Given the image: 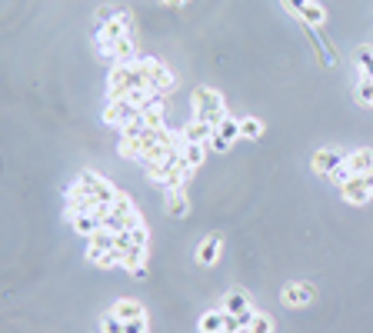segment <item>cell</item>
Returning a JSON list of instances; mask_svg holds the SVG:
<instances>
[{
  "label": "cell",
  "instance_id": "d6a6232c",
  "mask_svg": "<svg viewBox=\"0 0 373 333\" xmlns=\"http://www.w3.org/2000/svg\"><path fill=\"white\" fill-rule=\"evenodd\" d=\"M350 177H357V174H353V170H350V166H347V160H343V164H340V166H336V170H334V174H330V180H334L336 187H343V183H347Z\"/></svg>",
  "mask_w": 373,
  "mask_h": 333
},
{
  "label": "cell",
  "instance_id": "ac0fdd59",
  "mask_svg": "<svg viewBox=\"0 0 373 333\" xmlns=\"http://www.w3.org/2000/svg\"><path fill=\"white\" fill-rule=\"evenodd\" d=\"M70 223H74V230H77L84 240H87V237H93V233L103 227V220H100V217H93V214H80V217H77V220H70Z\"/></svg>",
  "mask_w": 373,
  "mask_h": 333
},
{
  "label": "cell",
  "instance_id": "5bb4252c",
  "mask_svg": "<svg viewBox=\"0 0 373 333\" xmlns=\"http://www.w3.org/2000/svg\"><path fill=\"white\" fill-rule=\"evenodd\" d=\"M214 133H217V127L207 124V120H190V124L183 127V137H187L190 143H207Z\"/></svg>",
  "mask_w": 373,
  "mask_h": 333
},
{
  "label": "cell",
  "instance_id": "8992f818",
  "mask_svg": "<svg viewBox=\"0 0 373 333\" xmlns=\"http://www.w3.org/2000/svg\"><path fill=\"white\" fill-rule=\"evenodd\" d=\"M223 313H237V317H244V323H250V317L257 310H254V300H250L247 290H230L223 296Z\"/></svg>",
  "mask_w": 373,
  "mask_h": 333
},
{
  "label": "cell",
  "instance_id": "d590c367",
  "mask_svg": "<svg viewBox=\"0 0 373 333\" xmlns=\"http://www.w3.org/2000/svg\"><path fill=\"white\" fill-rule=\"evenodd\" d=\"M164 4H181V0H164Z\"/></svg>",
  "mask_w": 373,
  "mask_h": 333
},
{
  "label": "cell",
  "instance_id": "f1b7e54d",
  "mask_svg": "<svg viewBox=\"0 0 373 333\" xmlns=\"http://www.w3.org/2000/svg\"><path fill=\"white\" fill-rule=\"evenodd\" d=\"M124 327H127V323L120 320V317H117L114 310H110V313H103V317H100V333H124Z\"/></svg>",
  "mask_w": 373,
  "mask_h": 333
},
{
  "label": "cell",
  "instance_id": "8fae6325",
  "mask_svg": "<svg viewBox=\"0 0 373 333\" xmlns=\"http://www.w3.org/2000/svg\"><path fill=\"white\" fill-rule=\"evenodd\" d=\"M147 240H150V233H147L143 223H137V227H130V230H124V233H117V247H120V250H130V247H147Z\"/></svg>",
  "mask_w": 373,
  "mask_h": 333
},
{
  "label": "cell",
  "instance_id": "836d02e7",
  "mask_svg": "<svg viewBox=\"0 0 373 333\" xmlns=\"http://www.w3.org/2000/svg\"><path fill=\"white\" fill-rule=\"evenodd\" d=\"M124 333H147V317H137V320H127Z\"/></svg>",
  "mask_w": 373,
  "mask_h": 333
},
{
  "label": "cell",
  "instance_id": "ba28073f",
  "mask_svg": "<svg viewBox=\"0 0 373 333\" xmlns=\"http://www.w3.org/2000/svg\"><path fill=\"white\" fill-rule=\"evenodd\" d=\"M110 214L114 217H120V220H127L130 227H137V223H143V217H140V210H137V204L130 200V193H117L114 197V204H110Z\"/></svg>",
  "mask_w": 373,
  "mask_h": 333
},
{
  "label": "cell",
  "instance_id": "7c38bea8",
  "mask_svg": "<svg viewBox=\"0 0 373 333\" xmlns=\"http://www.w3.org/2000/svg\"><path fill=\"white\" fill-rule=\"evenodd\" d=\"M140 114H143V120H147V127H150V130H164V127H167V107H164V97H157L150 107H143Z\"/></svg>",
  "mask_w": 373,
  "mask_h": 333
},
{
  "label": "cell",
  "instance_id": "4dcf8cb0",
  "mask_svg": "<svg viewBox=\"0 0 373 333\" xmlns=\"http://www.w3.org/2000/svg\"><path fill=\"white\" fill-rule=\"evenodd\" d=\"M247 323L244 317H237V313H223V333H240Z\"/></svg>",
  "mask_w": 373,
  "mask_h": 333
},
{
  "label": "cell",
  "instance_id": "30bf717a",
  "mask_svg": "<svg viewBox=\"0 0 373 333\" xmlns=\"http://www.w3.org/2000/svg\"><path fill=\"white\" fill-rule=\"evenodd\" d=\"M343 160H347V154H340V150H330V147H327V150H317V154H313V170L323 174V177H330Z\"/></svg>",
  "mask_w": 373,
  "mask_h": 333
},
{
  "label": "cell",
  "instance_id": "83f0119b",
  "mask_svg": "<svg viewBox=\"0 0 373 333\" xmlns=\"http://www.w3.org/2000/svg\"><path fill=\"white\" fill-rule=\"evenodd\" d=\"M143 130H150V127H147V120H143V114H140L137 120H130V124L120 127V141H133V137H140Z\"/></svg>",
  "mask_w": 373,
  "mask_h": 333
},
{
  "label": "cell",
  "instance_id": "ffe728a7",
  "mask_svg": "<svg viewBox=\"0 0 373 333\" xmlns=\"http://www.w3.org/2000/svg\"><path fill=\"white\" fill-rule=\"evenodd\" d=\"M87 247H97V250H114L117 247V233L110 227H100V230L87 237Z\"/></svg>",
  "mask_w": 373,
  "mask_h": 333
},
{
  "label": "cell",
  "instance_id": "e0dca14e",
  "mask_svg": "<svg viewBox=\"0 0 373 333\" xmlns=\"http://www.w3.org/2000/svg\"><path fill=\"white\" fill-rule=\"evenodd\" d=\"M167 214L170 217H187V214H190V193L187 190H170L167 193Z\"/></svg>",
  "mask_w": 373,
  "mask_h": 333
},
{
  "label": "cell",
  "instance_id": "484cf974",
  "mask_svg": "<svg viewBox=\"0 0 373 333\" xmlns=\"http://www.w3.org/2000/svg\"><path fill=\"white\" fill-rule=\"evenodd\" d=\"M247 330H250V333H273V317L257 310V313L250 317V323H247Z\"/></svg>",
  "mask_w": 373,
  "mask_h": 333
},
{
  "label": "cell",
  "instance_id": "d6986e66",
  "mask_svg": "<svg viewBox=\"0 0 373 333\" xmlns=\"http://www.w3.org/2000/svg\"><path fill=\"white\" fill-rule=\"evenodd\" d=\"M300 20L317 30V27H323V20H327V7H320V4H313V0H310L307 7L300 11Z\"/></svg>",
  "mask_w": 373,
  "mask_h": 333
},
{
  "label": "cell",
  "instance_id": "9a60e30c",
  "mask_svg": "<svg viewBox=\"0 0 373 333\" xmlns=\"http://www.w3.org/2000/svg\"><path fill=\"white\" fill-rule=\"evenodd\" d=\"M220 250H223V240H220L217 233H210L204 244H200V250H197V260H200L204 267H210V263H217L220 260Z\"/></svg>",
  "mask_w": 373,
  "mask_h": 333
},
{
  "label": "cell",
  "instance_id": "7a4b0ae2",
  "mask_svg": "<svg viewBox=\"0 0 373 333\" xmlns=\"http://www.w3.org/2000/svg\"><path fill=\"white\" fill-rule=\"evenodd\" d=\"M137 64L143 67L147 87L154 90L157 97H170V93L177 90V77L170 74V67L164 64V60H157V57H137Z\"/></svg>",
  "mask_w": 373,
  "mask_h": 333
},
{
  "label": "cell",
  "instance_id": "4316f807",
  "mask_svg": "<svg viewBox=\"0 0 373 333\" xmlns=\"http://www.w3.org/2000/svg\"><path fill=\"white\" fill-rule=\"evenodd\" d=\"M204 157H207V143H187V147H183V160H187L193 170L204 164Z\"/></svg>",
  "mask_w": 373,
  "mask_h": 333
},
{
  "label": "cell",
  "instance_id": "6da1fadb",
  "mask_svg": "<svg viewBox=\"0 0 373 333\" xmlns=\"http://www.w3.org/2000/svg\"><path fill=\"white\" fill-rule=\"evenodd\" d=\"M223 117H227V110H223V97H220L217 90L214 87L193 90V120H207V124L220 127Z\"/></svg>",
  "mask_w": 373,
  "mask_h": 333
},
{
  "label": "cell",
  "instance_id": "d4e9b609",
  "mask_svg": "<svg viewBox=\"0 0 373 333\" xmlns=\"http://www.w3.org/2000/svg\"><path fill=\"white\" fill-rule=\"evenodd\" d=\"M357 67H360V77L373 80V44H367V47L357 51Z\"/></svg>",
  "mask_w": 373,
  "mask_h": 333
},
{
  "label": "cell",
  "instance_id": "e575fe53",
  "mask_svg": "<svg viewBox=\"0 0 373 333\" xmlns=\"http://www.w3.org/2000/svg\"><path fill=\"white\" fill-rule=\"evenodd\" d=\"M307 4H310V0H283V7H287L290 13H296V17H300V11H303Z\"/></svg>",
  "mask_w": 373,
  "mask_h": 333
},
{
  "label": "cell",
  "instance_id": "7402d4cb",
  "mask_svg": "<svg viewBox=\"0 0 373 333\" xmlns=\"http://www.w3.org/2000/svg\"><path fill=\"white\" fill-rule=\"evenodd\" d=\"M200 333H223V310H210L200 317Z\"/></svg>",
  "mask_w": 373,
  "mask_h": 333
},
{
  "label": "cell",
  "instance_id": "1f68e13d",
  "mask_svg": "<svg viewBox=\"0 0 373 333\" xmlns=\"http://www.w3.org/2000/svg\"><path fill=\"white\" fill-rule=\"evenodd\" d=\"M233 147V141H227V137H220V133H214L210 141H207V150H217V154H227Z\"/></svg>",
  "mask_w": 373,
  "mask_h": 333
},
{
  "label": "cell",
  "instance_id": "5b68a950",
  "mask_svg": "<svg viewBox=\"0 0 373 333\" xmlns=\"http://www.w3.org/2000/svg\"><path fill=\"white\" fill-rule=\"evenodd\" d=\"M140 117V110L133 107L130 100H107V110H103V124H110V127H124V124H130V120H137Z\"/></svg>",
  "mask_w": 373,
  "mask_h": 333
},
{
  "label": "cell",
  "instance_id": "603a6c76",
  "mask_svg": "<svg viewBox=\"0 0 373 333\" xmlns=\"http://www.w3.org/2000/svg\"><path fill=\"white\" fill-rule=\"evenodd\" d=\"M120 17H127V11L124 7H117V4H103V7H97V24H114V20H120Z\"/></svg>",
  "mask_w": 373,
  "mask_h": 333
},
{
  "label": "cell",
  "instance_id": "4fadbf2b",
  "mask_svg": "<svg viewBox=\"0 0 373 333\" xmlns=\"http://www.w3.org/2000/svg\"><path fill=\"white\" fill-rule=\"evenodd\" d=\"M110 310H114V313L124 323H127V320H137V317H147V313H143V303H140V300H133V296H120V300H117Z\"/></svg>",
  "mask_w": 373,
  "mask_h": 333
},
{
  "label": "cell",
  "instance_id": "44dd1931",
  "mask_svg": "<svg viewBox=\"0 0 373 333\" xmlns=\"http://www.w3.org/2000/svg\"><path fill=\"white\" fill-rule=\"evenodd\" d=\"M240 137L244 141H260L263 137V124H260L257 117H244L240 120Z\"/></svg>",
  "mask_w": 373,
  "mask_h": 333
},
{
  "label": "cell",
  "instance_id": "f546056e",
  "mask_svg": "<svg viewBox=\"0 0 373 333\" xmlns=\"http://www.w3.org/2000/svg\"><path fill=\"white\" fill-rule=\"evenodd\" d=\"M220 137H227V141H237L240 137V120H233V117H223L220 120V127H217Z\"/></svg>",
  "mask_w": 373,
  "mask_h": 333
},
{
  "label": "cell",
  "instance_id": "52a82bcc",
  "mask_svg": "<svg viewBox=\"0 0 373 333\" xmlns=\"http://www.w3.org/2000/svg\"><path fill=\"white\" fill-rule=\"evenodd\" d=\"M340 193H343V200L353 207H363L373 200V190H370V183H367V177H350L347 183L340 187Z\"/></svg>",
  "mask_w": 373,
  "mask_h": 333
},
{
  "label": "cell",
  "instance_id": "cb8c5ba5",
  "mask_svg": "<svg viewBox=\"0 0 373 333\" xmlns=\"http://www.w3.org/2000/svg\"><path fill=\"white\" fill-rule=\"evenodd\" d=\"M353 97H357V103H363V107H373V80L370 77H360V80H357V87H353Z\"/></svg>",
  "mask_w": 373,
  "mask_h": 333
},
{
  "label": "cell",
  "instance_id": "277c9868",
  "mask_svg": "<svg viewBox=\"0 0 373 333\" xmlns=\"http://www.w3.org/2000/svg\"><path fill=\"white\" fill-rule=\"evenodd\" d=\"M80 183H84V187H87V190H91L93 197H97V204H114V197L120 193V190L114 187V183H110L107 177H100L97 170H84Z\"/></svg>",
  "mask_w": 373,
  "mask_h": 333
},
{
  "label": "cell",
  "instance_id": "3957f363",
  "mask_svg": "<svg viewBox=\"0 0 373 333\" xmlns=\"http://www.w3.org/2000/svg\"><path fill=\"white\" fill-rule=\"evenodd\" d=\"M130 13L127 17H120V20H114V24H103L100 27V34H97V51H100V57H107L110 53V47H114L117 40H124L130 37Z\"/></svg>",
  "mask_w": 373,
  "mask_h": 333
},
{
  "label": "cell",
  "instance_id": "2e32d148",
  "mask_svg": "<svg viewBox=\"0 0 373 333\" xmlns=\"http://www.w3.org/2000/svg\"><path fill=\"white\" fill-rule=\"evenodd\" d=\"M347 166L357 174V177H363V174H370L373 170V150L370 147H363V150H353V154H347Z\"/></svg>",
  "mask_w": 373,
  "mask_h": 333
},
{
  "label": "cell",
  "instance_id": "9c48e42d",
  "mask_svg": "<svg viewBox=\"0 0 373 333\" xmlns=\"http://www.w3.org/2000/svg\"><path fill=\"white\" fill-rule=\"evenodd\" d=\"M283 303L287 307H310L313 303V287H307V283H290V287H283Z\"/></svg>",
  "mask_w": 373,
  "mask_h": 333
}]
</instances>
